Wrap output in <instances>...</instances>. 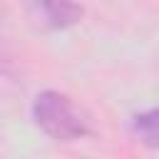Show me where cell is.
<instances>
[{
	"label": "cell",
	"instance_id": "cell-3",
	"mask_svg": "<svg viewBox=\"0 0 159 159\" xmlns=\"http://www.w3.org/2000/svg\"><path fill=\"white\" fill-rule=\"evenodd\" d=\"M132 129H134V134L139 137L142 144H147V147H159V107L137 114V117L132 119Z\"/></svg>",
	"mask_w": 159,
	"mask_h": 159
},
{
	"label": "cell",
	"instance_id": "cell-1",
	"mask_svg": "<svg viewBox=\"0 0 159 159\" xmlns=\"http://www.w3.org/2000/svg\"><path fill=\"white\" fill-rule=\"evenodd\" d=\"M32 117L37 127L57 142H75L92 134L89 117L62 92H40L32 102Z\"/></svg>",
	"mask_w": 159,
	"mask_h": 159
},
{
	"label": "cell",
	"instance_id": "cell-2",
	"mask_svg": "<svg viewBox=\"0 0 159 159\" xmlns=\"http://www.w3.org/2000/svg\"><path fill=\"white\" fill-rule=\"evenodd\" d=\"M32 17L47 30H65L82 20L84 10L75 0H25Z\"/></svg>",
	"mask_w": 159,
	"mask_h": 159
}]
</instances>
